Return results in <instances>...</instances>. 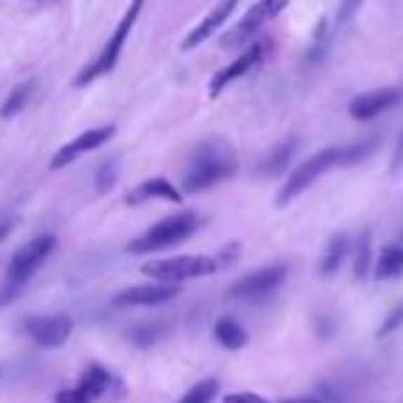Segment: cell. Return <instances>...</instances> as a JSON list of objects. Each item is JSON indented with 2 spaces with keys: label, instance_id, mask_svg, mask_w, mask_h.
I'll return each instance as SVG.
<instances>
[{
  "label": "cell",
  "instance_id": "1",
  "mask_svg": "<svg viewBox=\"0 0 403 403\" xmlns=\"http://www.w3.org/2000/svg\"><path fill=\"white\" fill-rule=\"evenodd\" d=\"M235 172H238V155L232 152V146L221 138H210L193 149L191 163L182 175V188L185 193H199L221 179H229Z\"/></svg>",
  "mask_w": 403,
  "mask_h": 403
},
{
  "label": "cell",
  "instance_id": "2",
  "mask_svg": "<svg viewBox=\"0 0 403 403\" xmlns=\"http://www.w3.org/2000/svg\"><path fill=\"white\" fill-rule=\"evenodd\" d=\"M199 226L196 213L191 210H179L175 216H166L163 221L152 224L144 229L138 238L128 243V254H149V252H163L169 246H177L182 240H188Z\"/></svg>",
  "mask_w": 403,
  "mask_h": 403
},
{
  "label": "cell",
  "instance_id": "3",
  "mask_svg": "<svg viewBox=\"0 0 403 403\" xmlns=\"http://www.w3.org/2000/svg\"><path fill=\"white\" fill-rule=\"evenodd\" d=\"M144 3H146V0H133V3L128 6L125 17H122V20H119V25L114 28V34H111V39L105 42L102 53L91 61L89 67H83V72L75 78V86H89L91 81H97V78L108 75V72L119 64V55H122V50H125V42H128V36H130V31H133L135 20L141 17Z\"/></svg>",
  "mask_w": 403,
  "mask_h": 403
},
{
  "label": "cell",
  "instance_id": "4",
  "mask_svg": "<svg viewBox=\"0 0 403 403\" xmlns=\"http://www.w3.org/2000/svg\"><path fill=\"white\" fill-rule=\"evenodd\" d=\"M334 166H348L346 146H329V149H320L317 155L307 158L304 163H299V166L293 169V175L287 177V182L282 185V191H279V196H276V205H279V207H285L287 202H293L296 196H301V193L313 185L315 179L320 177V175H326L329 169H334Z\"/></svg>",
  "mask_w": 403,
  "mask_h": 403
},
{
  "label": "cell",
  "instance_id": "5",
  "mask_svg": "<svg viewBox=\"0 0 403 403\" xmlns=\"http://www.w3.org/2000/svg\"><path fill=\"white\" fill-rule=\"evenodd\" d=\"M216 260L202 257V254H182V257H166V260H152L146 263L141 273H146L149 279L158 282H169V285H179V282H191V279H202L216 273Z\"/></svg>",
  "mask_w": 403,
  "mask_h": 403
},
{
  "label": "cell",
  "instance_id": "6",
  "mask_svg": "<svg viewBox=\"0 0 403 403\" xmlns=\"http://www.w3.org/2000/svg\"><path fill=\"white\" fill-rule=\"evenodd\" d=\"M53 249H55V238L53 235H36L34 240H28L14 257H11V263H8V268H6V285H25L36 271L42 268V263H45L47 257L53 254Z\"/></svg>",
  "mask_w": 403,
  "mask_h": 403
},
{
  "label": "cell",
  "instance_id": "7",
  "mask_svg": "<svg viewBox=\"0 0 403 403\" xmlns=\"http://www.w3.org/2000/svg\"><path fill=\"white\" fill-rule=\"evenodd\" d=\"M285 279H287V266H282V263L279 266H268V268H260L254 273H249V276H243V279H238L226 290V296L235 299V301H263V299H268L273 290L282 287Z\"/></svg>",
  "mask_w": 403,
  "mask_h": 403
},
{
  "label": "cell",
  "instance_id": "8",
  "mask_svg": "<svg viewBox=\"0 0 403 403\" xmlns=\"http://www.w3.org/2000/svg\"><path fill=\"white\" fill-rule=\"evenodd\" d=\"M290 0H260V3H254L246 14H243V20L229 31L224 34V39H221V47H240L246 45L268 20H273L285 6H287Z\"/></svg>",
  "mask_w": 403,
  "mask_h": 403
},
{
  "label": "cell",
  "instance_id": "9",
  "mask_svg": "<svg viewBox=\"0 0 403 403\" xmlns=\"http://www.w3.org/2000/svg\"><path fill=\"white\" fill-rule=\"evenodd\" d=\"M72 329L75 323L67 315H36L22 323V332L42 348H61L69 340Z\"/></svg>",
  "mask_w": 403,
  "mask_h": 403
},
{
  "label": "cell",
  "instance_id": "10",
  "mask_svg": "<svg viewBox=\"0 0 403 403\" xmlns=\"http://www.w3.org/2000/svg\"><path fill=\"white\" fill-rule=\"evenodd\" d=\"M116 133V128L114 125H102V128H94V130H86V133H81L78 138H72V141H67L55 155H53V160H50V169H64V166H69V163H75L81 155H86V152H94L97 146H102L105 141H111Z\"/></svg>",
  "mask_w": 403,
  "mask_h": 403
},
{
  "label": "cell",
  "instance_id": "11",
  "mask_svg": "<svg viewBox=\"0 0 403 403\" xmlns=\"http://www.w3.org/2000/svg\"><path fill=\"white\" fill-rule=\"evenodd\" d=\"M179 296L177 285L169 282H158V285H138V287H128L122 293H116L114 307H160L169 304Z\"/></svg>",
  "mask_w": 403,
  "mask_h": 403
},
{
  "label": "cell",
  "instance_id": "12",
  "mask_svg": "<svg viewBox=\"0 0 403 403\" xmlns=\"http://www.w3.org/2000/svg\"><path fill=\"white\" fill-rule=\"evenodd\" d=\"M403 97V89H373V91H364V94H359L351 100V105H348V114L359 119V122H367V119H376L378 114H384V111H390L398 100Z\"/></svg>",
  "mask_w": 403,
  "mask_h": 403
},
{
  "label": "cell",
  "instance_id": "13",
  "mask_svg": "<svg viewBox=\"0 0 403 403\" xmlns=\"http://www.w3.org/2000/svg\"><path fill=\"white\" fill-rule=\"evenodd\" d=\"M263 53H266V45L257 42V45H252L249 50H243L232 64H226L224 69H219V72L213 75V81H210V97H219L229 83H235L238 78H243L246 72H252V69L260 64Z\"/></svg>",
  "mask_w": 403,
  "mask_h": 403
},
{
  "label": "cell",
  "instance_id": "14",
  "mask_svg": "<svg viewBox=\"0 0 403 403\" xmlns=\"http://www.w3.org/2000/svg\"><path fill=\"white\" fill-rule=\"evenodd\" d=\"M235 6H238V0H219L216 8H213V11H210V14H207L185 39H182V45L179 47H182V50H193V47H199L202 42H207V39L224 25L226 20H229V14L235 11Z\"/></svg>",
  "mask_w": 403,
  "mask_h": 403
},
{
  "label": "cell",
  "instance_id": "15",
  "mask_svg": "<svg viewBox=\"0 0 403 403\" xmlns=\"http://www.w3.org/2000/svg\"><path fill=\"white\" fill-rule=\"evenodd\" d=\"M149 199H166V202H175L177 205L182 199L177 188L163 177H155V179H146L141 185H135L133 191L128 193V205H138V202H149Z\"/></svg>",
  "mask_w": 403,
  "mask_h": 403
},
{
  "label": "cell",
  "instance_id": "16",
  "mask_svg": "<svg viewBox=\"0 0 403 403\" xmlns=\"http://www.w3.org/2000/svg\"><path fill=\"white\" fill-rule=\"evenodd\" d=\"M213 337H216V343H219L221 348H226V351H240V348L249 343V332H246L238 320H232V317L216 320Z\"/></svg>",
  "mask_w": 403,
  "mask_h": 403
},
{
  "label": "cell",
  "instance_id": "17",
  "mask_svg": "<svg viewBox=\"0 0 403 403\" xmlns=\"http://www.w3.org/2000/svg\"><path fill=\"white\" fill-rule=\"evenodd\" d=\"M346 252H348V235L346 232L332 235V240L326 243V252L320 257V266H317L320 276H332L334 271H340L343 260H346Z\"/></svg>",
  "mask_w": 403,
  "mask_h": 403
},
{
  "label": "cell",
  "instance_id": "18",
  "mask_svg": "<svg viewBox=\"0 0 403 403\" xmlns=\"http://www.w3.org/2000/svg\"><path fill=\"white\" fill-rule=\"evenodd\" d=\"M111 384H114V378H111V373L105 370V367H100V364H89L86 370H83V376H81V381H78V387L89 395L91 401H100L108 390H111Z\"/></svg>",
  "mask_w": 403,
  "mask_h": 403
},
{
  "label": "cell",
  "instance_id": "19",
  "mask_svg": "<svg viewBox=\"0 0 403 403\" xmlns=\"http://www.w3.org/2000/svg\"><path fill=\"white\" fill-rule=\"evenodd\" d=\"M293 152H296V141H282L279 146H273L268 155L260 160L257 172L266 175V177H276L287 169V163L293 160Z\"/></svg>",
  "mask_w": 403,
  "mask_h": 403
},
{
  "label": "cell",
  "instance_id": "20",
  "mask_svg": "<svg viewBox=\"0 0 403 403\" xmlns=\"http://www.w3.org/2000/svg\"><path fill=\"white\" fill-rule=\"evenodd\" d=\"M373 273H376L378 282H384V279H398L403 273V246H387V249H381Z\"/></svg>",
  "mask_w": 403,
  "mask_h": 403
},
{
  "label": "cell",
  "instance_id": "21",
  "mask_svg": "<svg viewBox=\"0 0 403 403\" xmlns=\"http://www.w3.org/2000/svg\"><path fill=\"white\" fill-rule=\"evenodd\" d=\"M169 332V326H163L160 320H152V323H141V326H133L130 332H128V337H130V343L133 346H152V343H158V340H163V334Z\"/></svg>",
  "mask_w": 403,
  "mask_h": 403
},
{
  "label": "cell",
  "instance_id": "22",
  "mask_svg": "<svg viewBox=\"0 0 403 403\" xmlns=\"http://www.w3.org/2000/svg\"><path fill=\"white\" fill-rule=\"evenodd\" d=\"M34 94V81H25V83H20L17 89L11 91L8 97H6V102H3V108H0V116L3 119H11V116H17L22 108H25V102H28V97Z\"/></svg>",
  "mask_w": 403,
  "mask_h": 403
},
{
  "label": "cell",
  "instance_id": "23",
  "mask_svg": "<svg viewBox=\"0 0 403 403\" xmlns=\"http://www.w3.org/2000/svg\"><path fill=\"white\" fill-rule=\"evenodd\" d=\"M216 392H219V381L216 378H202L179 398V403H213Z\"/></svg>",
  "mask_w": 403,
  "mask_h": 403
},
{
  "label": "cell",
  "instance_id": "24",
  "mask_svg": "<svg viewBox=\"0 0 403 403\" xmlns=\"http://www.w3.org/2000/svg\"><path fill=\"white\" fill-rule=\"evenodd\" d=\"M116 177H119V166H116V160H114V158H108V160H102V163L97 166L94 185H97V191H100V193H108V191L116 185Z\"/></svg>",
  "mask_w": 403,
  "mask_h": 403
},
{
  "label": "cell",
  "instance_id": "25",
  "mask_svg": "<svg viewBox=\"0 0 403 403\" xmlns=\"http://www.w3.org/2000/svg\"><path fill=\"white\" fill-rule=\"evenodd\" d=\"M370 271V235L364 232L359 238V246H357V257H354V276L357 279H364Z\"/></svg>",
  "mask_w": 403,
  "mask_h": 403
},
{
  "label": "cell",
  "instance_id": "26",
  "mask_svg": "<svg viewBox=\"0 0 403 403\" xmlns=\"http://www.w3.org/2000/svg\"><path fill=\"white\" fill-rule=\"evenodd\" d=\"M55 403H94V401H91L81 387H72V390H61V392L55 395Z\"/></svg>",
  "mask_w": 403,
  "mask_h": 403
},
{
  "label": "cell",
  "instance_id": "27",
  "mask_svg": "<svg viewBox=\"0 0 403 403\" xmlns=\"http://www.w3.org/2000/svg\"><path fill=\"white\" fill-rule=\"evenodd\" d=\"M401 323H403V304L398 307V310H392V315H390V317L381 323V329H378V337H387V334H392V332H395Z\"/></svg>",
  "mask_w": 403,
  "mask_h": 403
},
{
  "label": "cell",
  "instance_id": "28",
  "mask_svg": "<svg viewBox=\"0 0 403 403\" xmlns=\"http://www.w3.org/2000/svg\"><path fill=\"white\" fill-rule=\"evenodd\" d=\"M359 3H362V0H343V3H340V11H337V28H343V25L357 14Z\"/></svg>",
  "mask_w": 403,
  "mask_h": 403
},
{
  "label": "cell",
  "instance_id": "29",
  "mask_svg": "<svg viewBox=\"0 0 403 403\" xmlns=\"http://www.w3.org/2000/svg\"><path fill=\"white\" fill-rule=\"evenodd\" d=\"M226 403H268L263 395H254V392H232L226 395Z\"/></svg>",
  "mask_w": 403,
  "mask_h": 403
},
{
  "label": "cell",
  "instance_id": "30",
  "mask_svg": "<svg viewBox=\"0 0 403 403\" xmlns=\"http://www.w3.org/2000/svg\"><path fill=\"white\" fill-rule=\"evenodd\" d=\"M20 290H22L20 285H6V287H3V293H0V310H3L6 304H11V301L20 296Z\"/></svg>",
  "mask_w": 403,
  "mask_h": 403
},
{
  "label": "cell",
  "instance_id": "31",
  "mask_svg": "<svg viewBox=\"0 0 403 403\" xmlns=\"http://www.w3.org/2000/svg\"><path fill=\"white\" fill-rule=\"evenodd\" d=\"M403 166V133H401V141H398V146H395V155H392V169L398 172Z\"/></svg>",
  "mask_w": 403,
  "mask_h": 403
},
{
  "label": "cell",
  "instance_id": "32",
  "mask_svg": "<svg viewBox=\"0 0 403 403\" xmlns=\"http://www.w3.org/2000/svg\"><path fill=\"white\" fill-rule=\"evenodd\" d=\"M8 232H11V224H0V240H3Z\"/></svg>",
  "mask_w": 403,
  "mask_h": 403
},
{
  "label": "cell",
  "instance_id": "33",
  "mask_svg": "<svg viewBox=\"0 0 403 403\" xmlns=\"http://www.w3.org/2000/svg\"><path fill=\"white\" fill-rule=\"evenodd\" d=\"M285 403H315V401H285Z\"/></svg>",
  "mask_w": 403,
  "mask_h": 403
},
{
  "label": "cell",
  "instance_id": "34",
  "mask_svg": "<svg viewBox=\"0 0 403 403\" xmlns=\"http://www.w3.org/2000/svg\"><path fill=\"white\" fill-rule=\"evenodd\" d=\"M0 373H3V367H0Z\"/></svg>",
  "mask_w": 403,
  "mask_h": 403
}]
</instances>
